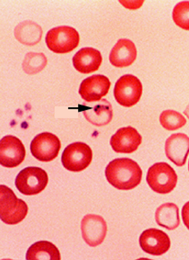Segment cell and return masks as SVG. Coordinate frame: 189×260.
<instances>
[{"mask_svg": "<svg viewBox=\"0 0 189 260\" xmlns=\"http://www.w3.org/2000/svg\"><path fill=\"white\" fill-rule=\"evenodd\" d=\"M26 149L19 139L6 136L0 141V164L6 168H16L25 159Z\"/></svg>", "mask_w": 189, "mask_h": 260, "instance_id": "30bf717a", "label": "cell"}, {"mask_svg": "<svg viewBox=\"0 0 189 260\" xmlns=\"http://www.w3.org/2000/svg\"><path fill=\"white\" fill-rule=\"evenodd\" d=\"M155 217L158 225L168 230H176L180 225L179 209L173 203L161 205L155 211Z\"/></svg>", "mask_w": 189, "mask_h": 260, "instance_id": "d6986e66", "label": "cell"}, {"mask_svg": "<svg viewBox=\"0 0 189 260\" xmlns=\"http://www.w3.org/2000/svg\"><path fill=\"white\" fill-rule=\"evenodd\" d=\"M108 182L120 190H130L138 186L142 179V170L136 161L130 158H116L106 169Z\"/></svg>", "mask_w": 189, "mask_h": 260, "instance_id": "6da1fadb", "label": "cell"}, {"mask_svg": "<svg viewBox=\"0 0 189 260\" xmlns=\"http://www.w3.org/2000/svg\"><path fill=\"white\" fill-rule=\"evenodd\" d=\"M92 150L86 144L76 142L65 148L62 154V164L65 169L73 172L86 169L92 161Z\"/></svg>", "mask_w": 189, "mask_h": 260, "instance_id": "52a82bcc", "label": "cell"}, {"mask_svg": "<svg viewBox=\"0 0 189 260\" xmlns=\"http://www.w3.org/2000/svg\"><path fill=\"white\" fill-rule=\"evenodd\" d=\"M138 56L135 44L129 39H119L112 48L109 60L114 67L127 68L132 65Z\"/></svg>", "mask_w": 189, "mask_h": 260, "instance_id": "2e32d148", "label": "cell"}, {"mask_svg": "<svg viewBox=\"0 0 189 260\" xmlns=\"http://www.w3.org/2000/svg\"><path fill=\"white\" fill-rule=\"evenodd\" d=\"M182 218L185 226L189 230V202L185 203V206L182 208Z\"/></svg>", "mask_w": 189, "mask_h": 260, "instance_id": "cb8c5ba5", "label": "cell"}, {"mask_svg": "<svg viewBox=\"0 0 189 260\" xmlns=\"http://www.w3.org/2000/svg\"><path fill=\"white\" fill-rule=\"evenodd\" d=\"M14 35L20 43L26 46H34L40 42L43 35V30L37 23L26 20L19 23L16 26Z\"/></svg>", "mask_w": 189, "mask_h": 260, "instance_id": "ac0fdd59", "label": "cell"}, {"mask_svg": "<svg viewBox=\"0 0 189 260\" xmlns=\"http://www.w3.org/2000/svg\"><path fill=\"white\" fill-rule=\"evenodd\" d=\"M173 20L182 29L189 30V1H182L173 10Z\"/></svg>", "mask_w": 189, "mask_h": 260, "instance_id": "603a6c76", "label": "cell"}, {"mask_svg": "<svg viewBox=\"0 0 189 260\" xmlns=\"http://www.w3.org/2000/svg\"><path fill=\"white\" fill-rule=\"evenodd\" d=\"M28 211L25 201L17 199L9 186H0V218L8 225H17Z\"/></svg>", "mask_w": 189, "mask_h": 260, "instance_id": "7a4b0ae2", "label": "cell"}, {"mask_svg": "<svg viewBox=\"0 0 189 260\" xmlns=\"http://www.w3.org/2000/svg\"><path fill=\"white\" fill-rule=\"evenodd\" d=\"M111 83L107 77L94 75L86 78L80 85L79 94L86 102H94L102 100L108 94Z\"/></svg>", "mask_w": 189, "mask_h": 260, "instance_id": "7c38bea8", "label": "cell"}, {"mask_svg": "<svg viewBox=\"0 0 189 260\" xmlns=\"http://www.w3.org/2000/svg\"><path fill=\"white\" fill-rule=\"evenodd\" d=\"M60 148V140L56 136L48 132L38 135L30 145L32 155L43 162L54 160L58 155Z\"/></svg>", "mask_w": 189, "mask_h": 260, "instance_id": "ba28073f", "label": "cell"}, {"mask_svg": "<svg viewBox=\"0 0 189 260\" xmlns=\"http://www.w3.org/2000/svg\"><path fill=\"white\" fill-rule=\"evenodd\" d=\"M82 237L89 247H98L102 244L108 232V225L103 217L89 214L82 219Z\"/></svg>", "mask_w": 189, "mask_h": 260, "instance_id": "9c48e42d", "label": "cell"}, {"mask_svg": "<svg viewBox=\"0 0 189 260\" xmlns=\"http://www.w3.org/2000/svg\"><path fill=\"white\" fill-rule=\"evenodd\" d=\"M139 244L144 251L153 256H161L170 248L169 237L156 229L145 230L139 238Z\"/></svg>", "mask_w": 189, "mask_h": 260, "instance_id": "8fae6325", "label": "cell"}, {"mask_svg": "<svg viewBox=\"0 0 189 260\" xmlns=\"http://www.w3.org/2000/svg\"><path fill=\"white\" fill-rule=\"evenodd\" d=\"M188 170H189V163H188Z\"/></svg>", "mask_w": 189, "mask_h": 260, "instance_id": "484cf974", "label": "cell"}, {"mask_svg": "<svg viewBox=\"0 0 189 260\" xmlns=\"http://www.w3.org/2000/svg\"><path fill=\"white\" fill-rule=\"evenodd\" d=\"M79 34L73 27L68 26H57L47 32L46 37L48 48L58 54L71 52L79 44Z\"/></svg>", "mask_w": 189, "mask_h": 260, "instance_id": "3957f363", "label": "cell"}, {"mask_svg": "<svg viewBox=\"0 0 189 260\" xmlns=\"http://www.w3.org/2000/svg\"><path fill=\"white\" fill-rule=\"evenodd\" d=\"M165 151L169 160L177 167H183L189 153L188 137L183 133L170 136L166 141Z\"/></svg>", "mask_w": 189, "mask_h": 260, "instance_id": "9a60e30c", "label": "cell"}, {"mask_svg": "<svg viewBox=\"0 0 189 260\" xmlns=\"http://www.w3.org/2000/svg\"><path fill=\"white\" fill-rule=\"evenodd\" d=\"M101 64V53L94 48H82L73 57L74 68L83 74H88L97 71Z\"/></svg>", "mask_w": 189, "mask_h": 260, "instance_id": "e0dca14e", "label": "cell"}, {"mask_svg": "<svg viewBox=\"0 0 189 260\" xmlns=\"http://www.w3.org/2000/svg\"><path fill=\"white\" fill-rule=\"evenodd\" d=\"M81 111L86 120L97 126H107L113 118L112 105L107 100L89 102L82 106Z\"/></svg>", "mask_w": 189, "mask_h": 260, "instance_id": "4fadbf2b", "label": "cell"}, {"mask_svg": "<svg viewBox=\"0 0 189 260\" xmlns=\"http://www.w3.org/2000/svg\"><path fill=\"white\" fill-rule=\"evenodd\" d=\"M141 142V135L131 126H125L117 130L110 139V145L115 151L125 154L136 151Z\"/></svg>", "mask_w": 189, "mask_h": 260, "instance_id": "5bb4252c", "label": "cell"}, {"mask_svg": "<svg viewBox=\"0 0 189 260\" xmlns=\"http://www.w3.org/2000/svg\"><path fill=\"white\" fill-rule=\"evenodd\" d=\"M27 260H59L60 253L57 247L48 241H39L31 246L26 252Z\"/></svg>", "mask_w": 189, "mask_h": 260, "instance_id": "ffe728a7", "label": "cell"}, {"mask_svg": "<svg viewBox=\"0 0 189 260\" xmlns=\"http://www.w3.org/2000/svg\"><path fill=\"white\" fill-rule=\"evenodd\" d=\"M48 183L47 174L44 169L28 167L21 170L16 178L18 191L26 196L39 194L46 188Z\"/></svg>", "mask_w": 189, "mask_h": 260, "instance_id": "5b68a950", "label": "cell"}, {"mask_svg": "<svg viewBox=\"0 0 189 260\" xmlns=\"http://www.w3.org/2000/svg\"><path fill=\"white\" fill-rule=\"evenodd\" d=\"M146 181L156 193L168 194L176 187L177 176L168 163L160 162L155 163L148 169Z\"/></svg>", "mask_w": 189, "mask_h": 260, "instance_id": "277c9868", "label": "cell"}, {"mask_svg": "<svg viewBox=\"0 0 189 260\" xmlns=\"http://www.w3.org/2000/svg\"><path fill=\"white\" fill-rule=\"evenodd\" d=\"M142 91L140 80L133 75H125L116 81L114 95L118 104L130 108L138 104Z\"/></svg>", "mask_w": 189, "mask_h": 260, "instance_id": "8992f818", "label": "cell"}, {"mask_svg": "<svg viewBox=\"0 0 189 260\" xmlns=\"http://www.w3.org/2000/svg\"><path fill=\"white\" fill-rule=\"evenodd\" d=\"M47 64V56L44 53L29 52L25 56L22 68L26 74L35 75L41 72Z\"/></svg>", "mask_w": 189, "mask_h": 260, "instance_id": "44dd1931", "label": "cell"}, {"mask_svg": "<svg viewBox=\"0 0 189 260\" xmlns=\"http://www.w3.org/2000/svg\"><path fill=\"white\" fill-rule=\"evenodd\" d=\"M184 114H185V116L186 117H188L189 118V105L187 106V108L185 109V112H184Z\"/></svg>", "mask_w": 189, "mask_h": 260, "instance_id": "d4e9b609", "label": "cell"}, {"mask_svg": "<svg viewBox=\"0 0 189 260\" xmlns=\"http://www.w3.org/2000/svg\"><path fill=\"white\" fill-rule=\"evenodd\" d=\"M159 121L165 129L169 130V131L179 129L182 126H185L186 123L185 117L182 116V114L171 109L165 110L161 113Z\"/></svg>", "mask_w": 189, "mask_h": 260, "instance_id": "7402d4cb", "label": "cell"}]
</instances>
